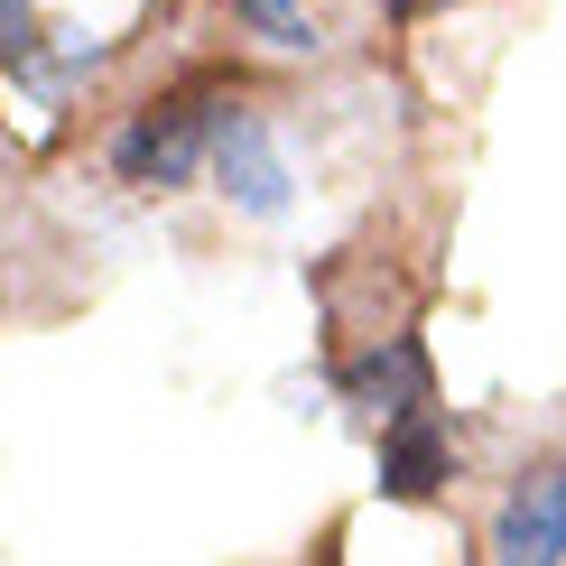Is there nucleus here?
Here are the masks:
<instances>
[{
  "label": "nucleus",
  "instance_id": "nucleus-8",
  "mask_svg": "<svg viewBox=\"0 0 566 566\" xmlns=\"http://www.w3.org/2000/svg\"><path fill=\"white\" fill-rule=\"evenodd\" d=\"M428 10H455V0H428Z\"/></svg>",
  "mask_w": 566,
  "mask_h": 566
},
{
  "label": "nucleus",
  "instance_id": "nucleus-1",
  "mask_svg": "<svg viewBox=\"0 0 566 566\" xmlns=\"http://www.w3.org/2000/svg\"><path fill=\"white\" fill-rule=\"evenodd\" d=\"M214 112H223V103H196V93L149 103L122 139H112V168H122V186H158V196H168V186H186L205 158H214Z\"/></svg>",
  "mask_w": 566,
  "mask_h": 566
},
{
  "label": "nucleus",
  "instance_id": "nucleus-2",
  "mask_svg": "<svg viewBox=\"0 0 566 566\" xmlns=\"http://www.w3.org/2000/svg\"><path fill=\"white\" fill-rule=\"evenodd\" d=\"M214 177H223V196L242 205V214H289V158L270 149V130H261V112H242V103H223L214 112Z\"/></svg>",
  "mask_w": 566,
  "mask_h": 566
},
{
  "label": "nucleus",
  "instance_id": "nucleus-3",
  "mask_svg": "<svg viewBox=\"0 0 566 566\" xmlns=\"http://www.w3.org/2000/svg\"><path fill=\"white\" fill-rule=\"evenodd\" d=\"M492 566H566V464L530 474L492 521Z\"/></svg>",
  "mask_w": 566,
  "mask_h": 566
},
{
  "label": "nucleus",
  "instance_id": "nucleus-5",
  "mask_svg": "<svg viewBox=\"0 0 566 566\" xmlns=\"http://www.w3.org/2000/svg\"><path fill=\"white\" fill-rule=\"evenodd\" d=\"M446 474H455V437H446L437 409L399 418V428L381 437V492H390V502H428Z\"/></svg>",
  "mask_w": 566,
  "mask_h": 566
},
{
  "label": "nucleus",
  "instance_id": "nucleus-6",
  "mask_svg": "<svg viewBox=\"0 0 566 566\" xmlns=\"http://www.w3.org/2000/svg\"><path fill=\"white\" fill-rule=\"evenodd\" d=\"M38 56V10L29 0H0V65H29Z\"/></svg>",
  "mask_w": 566,
  "mask_h": 566
},
{
  "label": "nucleus",
  "instance_id": "nucleus-4",
  "mask_svg": "<svg viewBox=\"0 0 566 566\" xmlns=\"http://www.w3.org/2000/svg\"><path fill=\"white\" fill-rule=\"evenodd\" d=\"M344 399L363 418H381V428L418 418V409H428V344H418V335H381L363 363H344Z\"/></svg>",
  "mask_w": 566,
  "mask_h": 566
},
{
  "label": "nucleus",
  "instance_id": "nucleus-7",
  "mask_svg": "<svg viewBox=\"0 0 566 566\" xmlns=\"http://www.w3.org/2000/svg\"><path fill=\"white\" fill-rule=\"evenodd\" d=\"M242 10L261 19V29H270L279 46H306V38H316V29H306V19H297V0H242Z\"/></svg>",
  "mask_w": 566,
  "mask_h": 566
}]
</instances>
